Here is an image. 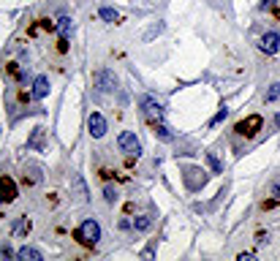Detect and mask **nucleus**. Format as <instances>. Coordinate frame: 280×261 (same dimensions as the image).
Wrapping results in <instances>:
<instances>
[{
	"mask_svg": "<svg viewBox=\"0 0 280 261\" xmlns=\"http://www.w3.org/2000/svg\"><path fill=\"white\" fill-rule=\"evenodd\" d=\"M226 117H229V109H226V106H221V112H218V115L210 120V125H218V123H223Z\"/></svg>",
	"mask_w": 280,
	"mask_h": 261,
	"instance_id": "412c9836",
	"label": "nucleus"
},
{
	"mask_svg": "<svg viewBox=\"0 0 280 261\" xmlns=\"http://www.w3.org/2000/svg\"><path fill=\"white\" fill-rule=\"evenodd\" d=\"M269 193H272V196H275V202H280V183H272Z\"/></svg>",
	"mask_w": 280,
	"mask_h": 261,
	"instance_id": "5701e85b",
	"label": "nucleus"
},
{
	"mask_svg": "<svg viewBox=\"0 0 280 261\" xmlns=\"http://www.w3.org/2000/svg\"><path fill=\"white\" fill-rule=\"evenodd\" d=\"M71 28H74V22H71V17H60V19H57V33H60V36H63V38H68Z\"/></svg>",
	"mask_w": 280,
	"mask_h": 261,
	"instance_id": "2eb2a0df",
	"label": "nucleus"
},
{
	"mask_svg": "<svg viewBox=\"0 0 280 261\" xmlns=\"http://www.w3.org/2000/svg\"><path fill=\"white\" fill-rule=\"evenodd\" d=\"M280 98V82L269 84V90H266V101H277Z\"/></svg>",
	"mask_w": 280,
	"mask_h": 261,
	"instance_id": "6ab92c4d",
	"label": "nucleus"
},
{
	"mask_svg": "<svg viewBox=\"0 0 280 261\" xmlns=\"http://www.w3.org/2000/svg\"><path fill=\"white\" fill-rule=\"evenodd\" d=\"M152 128H155V136L161 139V142H174V133H171V128H169V125H163L161 120L152 123Z\"/></svg>",
	"mask_w": 280,
	"mask_h": 261,
	"instance_id": "f8f14e48",
	"label": "nucleus"
},
{
	"mask_svg": "<svg viewBox=\"0 0 280 261\" xmlns=\"http://www.w3.org/2000/svg\"><path fill=\"white\" fill-rule=\"evenodd\" d=\"M275 125H277V128H280V115H275Z\"/></svg>",
	"mask_w": 280,
	"mask_h": 261,
	"instance_id": "b1692460",
	"label": "nucleus"
},
{
	"mask_svg": "<svg viewBox=\"0 0 280 261\" xmlns=\"http://www.w3.org/2000/svg\"><path fill=\"white\" fill-rule=\"evenodd\" d=\"M261 125H264V120L258 117V115H250V117H245L242 123H237V133L239 136H256L258 131H261Z\"/></svg>",
	"mask_w": 280,
	"mask_h": 261,
	"instance_id": "20e7f679",
	"label": "nucleus"
},
{
	"mask_svg": "<svg viewBox=\"0 0 280 261\" xmlns=\"http://www.w3.org/2000/svg\"><path fill=\"white\" fill-rule=\"evenodd\" d=\"M98 14H101V19H104V22H112V25H115V22H120V14H117L115 9H109V6H104V9L98 11Z\"/></svg>",
	"mask_w": 280,
	"mask_h": 261,
	"instance_id": "a211bd4d",
	"label": "nucleus"
},
{
	"mask_svg": "<svg viewBox=\"0 0 280 261\" xmlns=\"http://www.w3.org/2000/svg\"><path fill=\"white\" fill-rule=\"evenodd\" d=\"M133 229L136 231H150L152 229V218L150 215H139L136 220H133Z\"/></svg>",
	"mask_w": 280,
	"mask_h": 261,
	"instance_id": "dca6fc26",
	"label": "nucleus"
},
{
	"mask_svg": "<svg viewBox=\"0 0 280 261\" xmlns=\"http://www.w3.org/2000/svg\"><path fill=\"white\" fill-rule=\"evenodd\" d=\"M71 185H74V193H76V199L79 202H87V185H84V180L79 177V174H74V177H71Z\"/></svg>",
	"mask_w": 280,
	"mask_h": 261,
	"instance_id": "9b49d317",
	"label": "nucleus"
},
{
	"mask_svg": "<svg viewBox=\"0 0 280 261\" xmlns=\"http://www.w3.org/2000/svg\"><path fill=\"white\" fill-rule=\"evenodd\" d=\"M87 128H90V136H92V139H101L104 133H106V120H104L101 112H90Z\"/></svg>",
	"mask_w": 280,
	"mask_h": 261,
	"instance_id": "423d86ee",
	"label": "nucleus"
},
{
	"mask_svg": "<svg viewBox=\"0 0 280 261\" xmlns=\"http://www.w3.org/2000/svg\"><path fill=\"white\" fill-rule=\"evenodd\" d=\"M74 237H76L82 245H98V239H101V226H98V220L87 218V220H84V223L74 231Z\"/></svg>",
	"mask_w": 280,
	"mask_h": 261,
	"instance_id": "f257e3e1",
	"label": "nucleus"
},
{
	"mask_svg": "<svg viewBox=\"0 0 280 261\" xmlns=\"http://www.w3.org/2000/svg\"><path fill=\"white\" fill-rule=\"evenodd\" d=\"M139 109H142V115L147 120H152V123H158V120L163 117V104L155 101L152 96H142V98H139Z\"/></svg>",
	"mask_w": 280,
	"mask_h": 261,
	"instance_id": "7ed1b4c3",
	"label": "nucleus"
},
{
	"mask_svg": "<svg viewBox=\"0 0 280 261\" xmlns=\"http://www.w3.org/2000/svg\"><path fill=\"white\" fill-rule=\"evenodd\" d=\"M30 229H33L30 218H19L17 223H14V234H17V237H28V234H30Z\"/></svg>",
	"mask_w": 280,
	"mask_h": 261,
	"instance_id": "4468645a",
	"label": "nucleus"
},
{
	"mask_svg": "<svg viewBox=\"0 0 280 261\" xmlns=\"http://www.w3.org/2000/svg\"><path fill=\"white\" fill-rule=\"evenodd\" d=\"M117 147L123 152H128L131 158L142 155V142L136 139V133H133V131H123V133H120V136H117Z\"/></svg>",
	"mask_w": 280,
	"mask_h": 261,
	"instance_id": "f03ea898",
	"label": "nucleus"
},
{
	"mask_svg": "<svg viewBox=\"0 0 280 261\" xmlns=\"http://www.w3.org/2000/svg\"><path fill=\"white\" fill-rule=\"evenodd\" d=\"M17 258L19 261H41L44 253L36 250V247H30V245H25V247H19V250H17Z\"/></svg>",
	"mask_w": 280,
	"mask_h": 261,
	"instance_id": "9d476101",
	"label": "nucleus"
},
{
	"mask_svg": "<svg viewBox=\"0 0 280 261\" xmlns=\"http://www.w3.org/2000/svg\"><path fill=\"white\" fill-rule=\"evenodd\" d=\"M44 128H36V131H33V136L28 139V147H30V150H44Z\"/></svg>",
	"mask_w": 280,
	"mask_h": 261,
	"instance_id": "ddd939ff",
	"label": "nucleus"
},
{
	"mask_svg": "<svg viewBox=\"0 0 280 261\" xmlns=\"http://www.w3.org/2000/svg\"><path fill=\"white\" fill-rule=\"evenodd\" d=\"M0 191H3V199H6V202H14V199H17V185H14V180L6 177V174L0 177Z\"/></svg>",
	"mask_w": 280,
	"mask_h": 261,
	"instance_id": "1a4fd4ad",
	"label": "nucleus"
},
{
	"mask_svg": "<svg viewBox=\"0 0 280 261\" xmlns=\"http://www.w3.org/2000/svg\"><path fill=\"white\" fill-rule=\"evenodd\" d=\"M104 199H106V202H109V204H115V202H117V188H112V185H106V188H104Z\"/></svg>",
	"mask_w": 280,
	"mask_h": 261,
	"instance_id": "aec40b11",
	"label": "nucleus"
},
{
	"mask_svg": "<svg viewBox=\"0 0 280 261\" xmlns=\"http://www.w3.org/2000/svg\"><path fill=\"white\" fill-rule=\"evenodd\" d=\"M49 96V79L46 76H36V82H33V98L36 101H41V98Z\"/></svg>",
	"mask_w": 280,
	"mask_h": 261,
	"instance_id": "6e6552de",
	"label": "nucleus"
},
{
	"mask_svg": "<svg viewBox=\"0 0 280 261\" xmlns=\"http://www.w3.org/2000/svg\"><path fill=\"white\" fill-rule=\"evenodd\" d=\"M0 256H3V258H11V256H14V250L9 247V242H6V245H0Z\"/></svg>",
	"mask_w": 280,
	"mask_h": 261,
	"instance_id": "4be33fe9",
	"label": "nucleus"
},
{
	"mask_svg": "<svg viewBox=\"0 0 280 261\" xmlns=\"http://www.w3.org/2000/svg\"><path fill=\"white\" fill-rule=\"evenodd\" d=\"M0 202H6V199H3V191H0Z\"/></svg>",
	"mask_w": 280,
	"mask_h": 261,
	"instance_id": "a878e982",
	"label": "nucleus"
},
{
	"mask_svg": "<svg viewBox=\"0 0 280 261\" xmlns=\"http://www.w3.org/2000/svg\"><path fill=\"white\" fill-rule=\"evenodd\" d=\"M96 84H98V90H104V93H115L117 90V76L112 71H106V68H101V71H96Z\"/></svg>",
	"mask_w": 280,
	"mask_h": 261,
	"instance_id": "39448f33",
	"label": "nucleus"
},
{
	"mask_svg": "<svg viewBox=\"0 0 280 261\" xmlns=\"http://www.w3.org/2000/svg\"><path fill=\"white\" fill-rule=\"evenodd\" d=\"M207 163H210L212 174H223V163H221V158H218L215 152H207Z\"/></svg>",
	"mask_w": 280,
	"mask_h": 261,
	"instance_id": "f3484780",
	"label": "nucleus"
},
{
	"mask_svg": "<svg viewBox=\"0 0 280 261\" xmlns=\"http://www.w3.org/2000/svg\"><path fill=\"white\" fill-rule=\"evenodd\" d=\"M261 52H266V55H275V52L280 49V33L277 30H266L261 36Z\"/></svg>",
	"mask_w": 280,
	"mask_h": 261,
	"instance_id": "0eeeda50",
	"label": "nucleus"
},
{
	"mask_svg": "<svg viewBox=\"0 0 280 261\" xmlns=\"http://www.w3.org/2000/svg\"><path fill=\"white\" fill-rule=\"evenodd\" d=\"M275 14H277V17H280V6H277V9H275Z\"/></svg>",
	"mask_w": 280,
	"mask_h": 261,
	"instance_id": "393cba45",
	"label": "nucleus"
}]
</instances>
